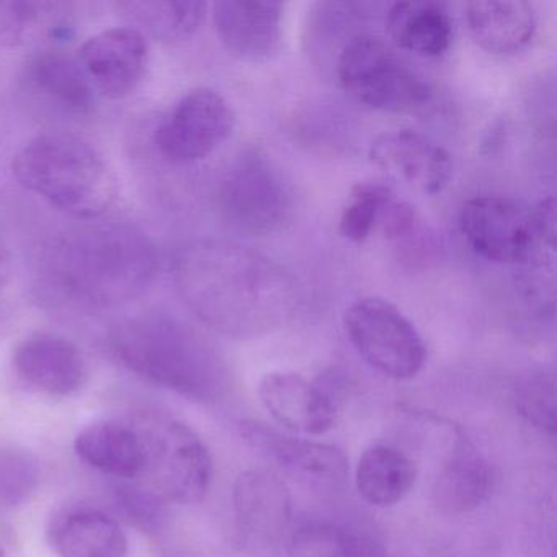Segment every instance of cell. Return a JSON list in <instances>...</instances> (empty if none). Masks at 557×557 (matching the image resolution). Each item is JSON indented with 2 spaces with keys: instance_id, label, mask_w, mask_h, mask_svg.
I'll return each mask as SVG.
<instances>
[{
  "instance_id": "obj_1",
  "label": "cell",
  "mask_w": 557,
  "mask_h": 557,
  "mask_svg": "<svg viewBox=\"0 0 557 557\" xmlns=\"http://www.w3.org/2000/svg\"><path fill=\"white\" fill-rule=\"evenodd\" d=\"M174 280L188 308L214 331L262 337L285 327L302 305L298 278L270 257L224 240L178 250Z\"/></svg>"
},
{
  "instance_id": "obj_2",
  "label": "cell",
  "mask_w": 557,
  "mask_h": 557,
  "mask_svg": "<svg viewBox=\"0 0 557 557\" xmlns=\"http://www.w3.org/2000/svg\"><path fill=\"white\" fill-rule=\"evenodd\" d=\"M158 257L145 234L96 224L64 234L50 249L48 272L63 295L89 306L122 305L154 276Z\"/></svg>"
},
{
  "instance_id": "obj_3",
  "label": "cell",
  "mask_w": 557,
  "mask_h": 557,
  "mask_svg": "<svg viewBox=\"0 0 557 557\" xmlns=\"http://www.w3.org/2000/svg\"><path fill=\"white\" fill-rule=\"evenodd\" d=\"M128 370L188 399L211 403L230 387V371L216 350L178 319L161 312L120 324L110 338Z\"/></svg>"
},
{
  "instance_id": "obj_4",
  "label": "cell",
  "mask_w": 557,
  "mask_h": 557,
  "mask_svg": "<svg viewBox=\"0 0 557 557\" xmlns=\"http://www.w3.org/2000/svg\"><path fill=\"white\" fill-rule=\"evenodd\" d=\"M15 178L77 220H97L115 203L119 184L99 151L86 139L48 133L28 141L12 162Z\"/></svg>"
},
{
  "instance_id": "obj_5",
  "label": "cell",
  "mask_w": 557,
  "mask_h": 557,
  "mask_svg": "<svg viewBox=\"0 0 557 557\" xmlns=\"http://www.w3.org/2000/svg\"><path fill=\"white\" fill-rule=\"evenodd\" d=\"M145 466L141 482L146 504H197L203 500L213 479V459L200 436L175 420L143 417L135 423Z\"/></svg>"
},
{
  "instance_id": "obj_6",
  "label": "cell",
  "mask_w": 557,
  "mask_h": 557,
  "mask_svg": "<svg viewBox=\"0 0 557 557\" xmlns=\"http://www.w3.org/2000/svg\"><path fill=\"white\" fill-rule=\"evenodd\" d=\"M224 220L253 237L282 233L295 216L293 187L260 149H247L231 164L218 191Z\"/></svg>"
},
{
  "instance_id": "obj_7",
  "label": "cell",
  "mask_w": 557,
  "mask_h": 557,
  "mask_svg": "<svg viewBox=\"0 0 557 557\" xmlns=\"http://www.w3.org/2000/svg\"><path fill=\"white\" fill-rule=\"evenodd\" d=\"M337 76L348 96L381 112H413L432 99L429 84L373 35H357L344 45Z\"/></svg>"
},
{
  "instance_id": "obj_8",
  "label": "cell",
  "mask_w": 557,
  "mask_h": 557,
  "mask_svg": "<svg viewBox=\"0 0 557 557\" xmlns=\"http://www.w3.org/2000/svg\"><path fill=\"white\" fill-rule=\"evenodd\" d=\"M355 350L374 370L393 380H410L422 371L426 347L416 325L383 298H361L344 315Z\"/></svg>"
},
{
  "instance_id": "obj_9",
  "label": "cell",
  "mask_w": 557,
  "mask_h": 557,
  "mask_svg": "<svg viewBox=\"0 0 557 557\" xmlns=\"http://www.w3.org/2000/svg\"><path fill=\"white\" fill-rule=\"evenodd\" d=\"M236 126L233 107L221 94L195 89L182 97L171 115L156 129L154 141L169 161H201L216 151Z\"/></svg>"
},
{
  "instance_id": "obj_10",
  "label": "cell",
  "mask_w": 557,
  "mask_h": 557,
  "mask_svg": "<svg viewBox=\"0 0 557 557\" xmlns=\"http://www.w3.org/2000/svg\"><path fill=\"white\" fill-rule=\"evenodd\" d=\"M459 227L478 256L517 265L537 239L533 208L505 197H475L459 211Z\"/></svg>"
},
{
  "instance_id": "obj_11",
  "label": "cell",
  "mask_w": 557,
  "mask_h": 557,
  "mask_svg": "<svg viewBox=\"0 0 557 557\" xmlns=\"http://www.w3.org/2000/svg\"><path fill=\"white\" fill-rule=\"evenodd\" d=\"M148 58L145 35L133 27H119L89 38L77 60L96 92L119 100L139 86L148 67Z\"/></svg>"
},
{
  "instance_id": "obj_12",
  "label": "cell",
  "mask_w": 557,
  "mask_h": 557,
  "mask_svg": "<svg viewBox=\"0 0 557 557\" xmlns=\"http://www.w3.org/2000/svg\"><path fill=\"white\" fill-rule=\"evenodd\" d=\"M234 511L244 541L257 550L273 549L292 520L285 482L269 469L243 472L234 484Z\"/></svg>"
},
{
  "instance_id": "obj_13",
  "label": "cell",
  "mask_w": 557,
  "mask_h": 557,
  "mask_svg": "<svg viewBox=\"0 0 557 557\" xmlns=\"http://www.w3.org/2000/svg\"><path fill=\"white\" fill-rule=\"evenodd\" d=\"M370 159L377 168L422 194H442L451 182V156L412 129H397L377 136L370 146Z\"/></svg>"
},
{
  "instance_id": "obj_14",
  "label": "cell",
  "mask_w": 557,
  "mask_h": 557,
  "mask_svg": "<svg viewBox=\"0 0 557 557\" xmlns=\"http://www.w3.org/2000/svg\"><path fill=\"white\" fill-rule=\"evenodd\" d=\"M263 407L280 425L305 435H322L337 422L341 400L318 380L296 373H269L259 384Z\"/></svg>"
},
{
  "instance_id": "obj_15",
  "label": "cell",
  "mask_w": 557,
  "mask_h": 557,
  "mask_svg": "<svg viewBox=\"0 0 557 557\" xmlns=\"http://www.w3.org/2000/svg\"><path fill=\"white\" fill-rule=\"evenodd\" d=\"M211 11L218 37L233 57L262 63L278 53L283 18L280 2L221 0Z\"/></svg>"
},
{
  "instance_id": "obj_16",
  "label": "cell",
  "mask_w": 557,
  "mask_h": 557,
  "mask_svg": "<svg viewBox=\"0 0 557 557\" xmlns=\"http://www.w3.org/2000/svg\"><path fill=\"white\" fill-rule=\"evenodd\" d=\"M15 370L50 396L67 397L87 381V363L76 345L54 335L28 338L15 351Z\"/></svg>"
},
{
  "instance_id": "obj_17",
  "label": "cell",
  "mask_w": 557,
  "mask_h": 557,
  "mask_svg": "<svg viewBox=\"0 0 557 557\" xmlns=\"http://www.w3.org/2000/svg\"><path fill=\"white\" fill-rule=\"evenodd\" d=\"M239 429L250 446L265 453L289 471L319 481H341L347 475V458L335 446L288 436L256 420H244Z\"/></svg>"
},
{
  "instance_id": "obj_18",
  "label": "cell",
  "mask_w": 557,
  "mask_h": 557,
  "mask_svg": "<svg viewBox=\"0 0 557 557\" xmlns=\"http://www.w3.org/2000/svg\"><path fill=\"white\" fill-rule=\"evenodd\" d=\"M76 455L103 474L136 481L145 466V448L135 423L99 420L77 433Z\"/></svg>"
},
{
  "instance_id": "obj_19",
  "label": "cell",
  "mask_w": 557,
  "mask_h": 557,
  "mask_svg": "<svg viewBox=\"0 0 557 557\" xmlns=\"http://www.w3.org/2000/svg\"><path fill=\"white\" fill-rule=\"evenodd\" d=\"M469 32L482 50L515 54L524 50L536 32L533 5L523 0H485L466 5Z\"/></svg>"
},
{
  "instance_id": "obj_20",
  "label": "cell",
  "mask_w": 557,
  "mask_h": 557,
  "mask_svg": "<svg viewBox=\"0 0 557 557\" xmlns=\"http://www.w3.org/2000/svg\"><path fill=\"white\" fill-rule=\"evenodd\" d=\"M50 543L60 557H126L128 537L119 521L99 510H74L50 528Z\"/></svg>"
},
{
  "instance_id": "obj_21",
  "label": "cell",
  "mask_w": 557,
  "mask_h": 557,
  "mask_svg": "<svg viewBox=\"0 0 557 557\" xmlns=\"http://www.w3.org/2000/svg\"><path fill=\"white\" fill-rule=\"evenodd\" d=\"M386 27L391 40L400 50L419 57H443L451 47V18L443 5L429 0H410L391 5Z\"/></svg>"
},
{
  "instance_id": "obj_22",
  "label": "cell",
  "mask_w": 557,
  "mask_h": 557,
  "mask_svg": "<svg viewBox=\"0 0 557 557\" xmlns=\"http://www.w3.org/2000/svg\"><path fill=\"white\" fill-rule=\"evenodd\" d=\"M494 487V469L487 459L471 446L462 445L436 479V504L448 513H469L492 497Z\"/></svg>"
},
{
  "instance_id": "obj_23",
  "label": "cell",
  "mask_w": 557,
  "mask_h": 557,
  "mask_svg": "<svg viewBox=\"0 0 557 557\" xmlns=\"http://www.w3.org/2000/svg\"><path fill=\"white\" fill-rule=\"evenodd\" d=\"M417 481L409 456L391 446L368 448L358 459L355 482L358 494L373 507H393L407 497Z\"/></svg>"
},
{
  "instance_id": "obj_24",
  "label": "cell",
  "mask_w": 557,
  "mask_h": 557,
  "mask_svg": "<svg viewBox=\"0 0 557 557\" xmlns=\"http://www.w3.org/2000/svg\"><path fill=\"white\" fill-rule=\"evenodd\" d=\"M205 2H122L119 11L132 22L129 27L149 34L162 44H184L195 37L203 24Z\"/></svg>"
},
{
  "instance_id": "obj_25",
  "label": "cell",
  "mask_w": 557,
  "mask_h": 557,
  "mask_svg": "<svg viewBox=\"0 0 557 557\" xmlns=\"http://www.w3.org/2000/svg\"><path fill=\"white\" fill-rule=\"evenodd\" d=\"M537 239L515 265V283L521 298L540 314L553 315L556 301V227L536 223Z\"/></svg>"
},
{
  "instance_id": "obj_26",
  "label": "cell",
  "mask_w": 557,
  "mask_h": 557,
  "mask_svg": "<svg viewBox=\"0 0 557 557\" xmlns=\"http://www.w3.org/2000/svg\"><path fill=\"white\" fill-rule=\"evenodd\" d=\"M32 79L41 92L74 112L92 109L96 89L77 58L47 51L32 64Z\"/></svg>"
},
{
  "instance_id": "obj_27",
  "label": "cell",
  "mask_w": 557,
  "mask_h": 557,
  "mask_svg": "<svg viewBox=\"0 0 557 557\" xmlns=\"http://www.w3.org/2000/svg\"><path fill=\"white\" fill-rule=\"evenodd\" d=\"M286 557H373L370 549L345 528L309 523L289 537Z\"/></svg>"
},
{
  "instance_id": "obj_28",
  "label": "cell",
  "mask_w": 557,
  "mask_h": 557,
  "mask_svg": "<svg viewBox=\"0 0 557 557\" xmlns=\"http://www.w3.org/2000/svg\"><path fill=\"white\" fill-rule=\"evenodd\" d=\"M556 376L550 371H534L520 381L515 391V406L524 422L556 435Z\"/></svg>"
},
{
  "instance_id": "obj_29",
  "label": "cell",
  "mask_w": 557,
  "mask_h": 557,
  "mask_svg": "<svg viewBox=\"0 0 557 557\" xmlns=\"http://www.w3.org/2000/svg\"><path fill=\"white\" fill-rule=\"evenodd\" d=\"M387 185L361 182L350 191V203L345 207L338 223L342 237L350 243H364L376 231L381 205L393 195Z\"/></svg>"
},
{
  "instance_id": "obj_30",
  "label": "cell",
  "mask_w": 557,
  "mask_h": 557,
  "mask_svg": "<svg viewBox=\"0 0 557 557\" xmlns=\"http://www.w3.org/2000/svg\"><path fill=\"white\" fill-rule=\"evenodd\" d=\"M38 482V466L27 453L0 449V505L24 500Z\"/></svg>"
},
{
  "instance_id": "obj_31",
  "label": "cell",
  "mask_w": 557,
  "mask_h": 557,
  "mask_svg": "<svg viewBox=\"0 0 557 557\" xmlns=\"http://www.w3.org/2000/svg\"><path fill=\"white\" fill-rule=\"evenodd\" d=\"M50 4L40 2H0V48L27 44L44 22Z\"/></svg>"
},
{
  "instance_id": "obj_32",
  "label": "cell",
  "mask_w": 557,
  "mask_h": 557,
  "mask_svg": "<svg viewBox=\"0 0 557 557\" xmlns=\"http://www.w3.org/2000/svg\"><path fill=\"white\" fill-rule=\"evenodd\" d=\"M417 223V211L412 205L399 200L396 195H391L383 205H381L380 214H377L376 230L383 233V236L389 240L403 239L412 233Z\"/></svg>"
},
{
  "instance_id": "obj_33",
  "label": "cell",
  "mask_w": 557,
  "mask_h": 557,
  "mask_svg": "<svg viewBox=\"0 0 557 557\" xmlns=\"http://www.w3.org/2000/svg\"><path fill=\"white\" fill-rule=\"evenodd\" d=\"M0 557H5L4 556V549H2V546H0Z\"/></svg>"
}]
</instances>
